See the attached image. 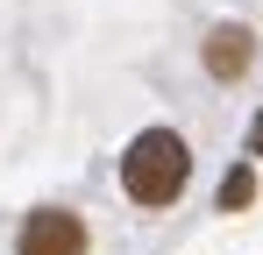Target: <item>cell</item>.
<instances>
[{"instance_id": "cell-5", "label": "cell", "mask_w": 263, "mask_h": 255, "mask_svg": "<svg viewBox=\"0 0 263 255\" xmlns=\"http://www.w3.org/2000/svg\"><path fill=\"white\" fill-rule=\"evenodd\" d=\"M249 156H263V114L249 121Z\"/></svg>"}, {"instance_id": "cell-3", "label": "cell", "mask_w": 263, "mask_h": 255, "mask_svg": "<svg viewBox=\"0 0 263 255\" xmlns=\"http://www.w3.org/2000/svg\"><path fill=\"white\" fill-rule=\"evenodd\" d=\"M249 57H256V36H249L242 22H220L214 36H206V71H214V78H242Z\"/></svg>"}, {"instance_id": "cell-2", "label": "cell", "mask_w": 263, "mask_h": 255, "mask_svg": "<svg viewBox=\"0 0 263 255\" xmlns=\"http://www.w3.org/2000/svg\"><path fill=\"white\" fill-rule=\"evenodd\" d=\"M22 255H86V220L64 206H36L29 220H22V241H14Z\"/></svg>"}, {"instance_id": "cell-1", "label": "cell", "mask_w": 263, "mask_h": 255, "mask_svg": "<svg viewBox=\"0 0 263 255\" xmlns=\"http://www.w3.org/2000/svg\"><path fill=\"white\" fill-rule=\"evenodd\" d=\"M185 177H192V149L171 128H142L128 142V156H121V192L135 206H171L185 192Z\"/></svg>"}, {"instance_id": "cell-4", "label": "cell", "mask_w": 263, "mask_h": 255, "mask_svg": "<svg viewBox=\"0 0 263 255\" xmlns=\"http://www.w3.org/2000/svg\"><path fill=\"white\" fill-rule=\"evenodd\" d=\"M249 199H256V170H249V163H235L228 177H220V213H242Z\"/></svg>"}]
</instances>
